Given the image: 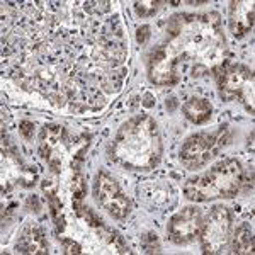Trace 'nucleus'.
<instances>
[{
	"label": "nucleus",
	"instance_id": "13",
	"mask_svg": "<svg viewBox=\"0 0 255 255\" xmlns=\"http://www.w3.org/2000/svg\"><path fill=\"white\" fill-rule=\"evenodd\" d=\"M230 247L233 254L252 255L254 254V232L249 223H242L230 237Z\"/></svg>",
	"mask_w": 255,
	"mask_h": 255
},
{
	"label": "nucleus",
	"instance_id": "4",
	"mask_svg": "<svg viewBox=\"0 0 255 255\" xmlns=\"http://www.w3.org/2000/svg\"><path fill=\"white\" fill-rule=\"evenodd\" d=\"M218 87L223 101H240L254 113V72L245 65L225 61L216 70Z\"/></svg>",
	"mask_w": 255,
	"mask_h": 255
},
{
	"label": "nucleus",
	"instance_id": "18",
	"mask_svg": "<svg viewBox=\"0 0 255 255\" xmlns=\"http://www.w3.org/2000/svg\"><path fill=\"white\" fill-rule=\"evenodd\" d=\"M19 131H20V134H22V138L26 139V141H29V139H32V133H34V125H32L31 121H20Z\"/></svg>",
	"mask_w": 255,
	"mask_h": 255
},
{
	"label": "nucleus",
	"instance_id": "11",
	"mask_svg": "<svg viewBox=\"0 0 255 255\" xmlns=\"http://www.w3.org/2000/svg\"><path fill=\"white\" fill-rule=\"evenodd\" d=\"M17 254H46L48 244L44 238L43 230L36 223H27L22 228L19 235V240L15 244Z\"/></svg>",
	"mask_w": 255,
	"mask_h": 255
},
{
	"label": "nucleus",
	"instance_id": "21",
	"mask_svg": "<svg viewBox=\"0 0 255 255\" xmlns=\"http://www.w3.org/2000/svg\"><path fill=\"white\" fill-rule=\"evenodd\" d=\"M26 209H29V211H34V213H39L41 204H39L38 196H29V197H27V199H26Z\"/></svg>",
	"mask_w": 255,
	"mask_h": 255
},
{
	"label": "nucleus",
	"instance_id": "1",
	"mask_svg": "<svg viewBox=\"0 0 255 255\" xmlns=\"http://www.w3.org/2000/svg\"><path fill=\"white\" fill-rule=\"evenodd\" d=\"M226 39L218 12L175 14L168 20L165 39L148 55V79L155 85H175L191 65L192 75L216 72L225 63Z\"/></svg>",
	"mask_w": 255,
	"mask_h": 255
},
{
	"label": "nucleus",
	"instance_id": "9",
	"mask_svg": "<svg viewBox=\"0 0 255 255\" xmlns=\"http://www.w3.org/2000/svg\"><path fill=\"white\" fill-rule=\"evenodd\" d=\"M65 141V128L60 125H46L39 133V153L46 160L53 172H60L61 155L58 148Z\"/></svg>",
	"mask_w": 255,
	"mask_h": 255
},
{
	"label": "nucleus",
	"instance_id": "15",
	"mask_svg": "<svg viewBox=\"0 0 255 255\" xmlns=\"http://www.w3.org/2000/svg\"><path fill=\"white\" fill-rule=\"evenodd\" d=\"M72 192H73V208L79 209L82 206V201H84V197H85V192H87V189H85V182H84V177H82V174L79 170H77L75 175H73Z\"/></svg>",
	"mask_w": 255,
	"mask_h": 255
},
{
	"label": "nucleus",
	"instance_id": "17",
	"mask_svg": "<svg viewBox=\"0 0 255 255\" xmlns=\"http://www.w3.org/2000/svg\"><path fill=\"white\" fill-rule=\"evenodd\" d=\"M162 2H136L134 3V10L139 17H150L158 10V5Z\"/></svg>",
	"mask_w": 255,
	"mask_h": 255
},
{
	"label": "nucleus",
	"instance_id": "5",
	"mask_svg": "<svg viewBox=\"0 0 255 255\" xmlns=\"http://www.w3.org/2000/svg\"><path fill=\"white\" fill-rule=\"evenodd\" d=\"M226 139H228L226 126H221L213 133H197L194 136L187 138L180 148V162L187 170H197L216 157L221 146H225Z\"/></svg>",
	"mask_w": 255,
	"mask_h": 255
},
{
	"label": "nucleus",
	"instance_id": "19",
	"mask_svg": "<svg viewBox=\"0 0 255 255\" xmlns=\"http://www.w3.org/2000/svg\"><path fill=\"white\" fill-rule=\"evenodd\" d=\"M61 245H63L65 254H80L82 247L77 242L70 240V238H61Z\"/></svg>",
	"mask_w": 255,
	"mask_h": 255
},
{
	"label": "nucleus",
	"instance_id": "2",
	"mask_svg": "<svg viewBox=\"0 0 255 255\" xmlns=\"http://www.w3.org/2000/svg\"><path fill=\"white\" fill-rule=\"evenodd\" d=\"M162 138L157 123L138 114L119 128L109 148L111 160L129 170H151L162 160Z\"/></svg>",
	"mask_w": 255,
	"mask_h": 255
},
{
	"label": "nucleus",
	"instance_id": "10",
	"mask_svg": "<svg viewBox=\"0 0 255 255\" xmlns=\"http://www.w3.org/2000/svg\"><path fill=\"white\" fill-rule=\"evenodd\" d=\"M254 27V2L235 0L230 3V31L235 38H242Z\"/></svg>",
	"mask_w": 255,
	"mask_h": 255
},
{
	"label": "nucleus",
	"instance_id": "7",
	"mask_svg": "<svg viewBox=\"0 0 255 255\" xmlns=\"http://www.w3.org/2000/svg\"><path fill=\"white\" fill-rule=\"evenodd\" d=\"M94 194H96L97 203L116 220H125L129 215V199L125 196L116 180L106 172L97 174L96 184H94Z\"/></svg>",
	"mask_w": 255,
	"mask_h": 255
},
{
	"label": "nucleus",
	"instance_id": "20",
	"mask_svg": "<svg viewBox=\"0 0 255 255\" xmlns=\"http://www.w3.org/2000/svg\"><path fill=\"white\" fill-rule=\"evenodd\" d=\"M150 26H141V27H138V31H136V41L139 44H145L148 39H150Z\"/></svg>",
	"mask_w": 255,
	"mask_h": 255
},
{
	"label": "nucleus",
	"instance_id": "6",
	"mask_svg": "<svg viewBox=\"0 0 255 255\" xmlns=\"http://www.w3.org/2000/svg\"><path fill=\"white\" fill-rule=\"evenodd\" d=\"M233 220L232 213L225 206H215L204 218L201 230V245L204 254H223L230 245Z\"/></svg>",
	"mask_w": 255,
	"mask_h": 255
},
{
	"label": "nucleus",
	"instance_id": "3",
	"mask_svg": "<svg viewBox=\"0 0 255 255\" xmlns=\"http://www.w3.org/2000/svg\"><path fill=\"white\" fill-rule=\"evenodd\" d=\"M244 180V168L235 158H228L215 165L206 174L191 179L184 187L187 199L196 203H204L211 199H230L240 192Z\"/></svg>",
	"mask_w": 255,
	"mask_h": 255
},
{
	"label": "nucleus",
	"instance_id": "8",
	"mask_svg": "<svg viewBox=\"0 0 255 255\" xmlns=\"http://www.w3.org/2000/svg\"><path fill=\"white\" fill-rule=\"evenodd\" d=\"M204 216L197 208H184L170 218L167 225L168 240L175 245H187L197 240L203 230Z\"/></svg>",
	"mask_w": 255,
	"mask_h": 255
},
{
	"label": "nucleus",
	"instance_id": "16",
	"mask_svg": "<svg viewBox=\"0 0 255 255\" xmlns=\"http://www.w3.org/2000/svg\"><path fill=\"white\" fill-rule=\"evenodd\" d=\"M141 247H143V252H146V254L162 252V247H160L158 238L155 233H145V235L141 237Z\"/></svg>",
	"mask_w": 255,
	"mask_h": 255
},
{
	"label": "nucleus",
	"instance_id": "12",
	"mask_svg": "<svg viewBox=\"0 0 255 255\" xmlns=\"http://www.w3.org/2000/svg\"><path fill=\"white\" fill-rule=\"evenodd\" d=\"M182 113H184V116L191 123H194V125H204V123H208L209 118H211L213 108L206 99L192 97L182 106Z\"/></svg>",
	"mask_w": 255,
	"mask_h": 255
},
{
	"label": "nucleus",
	"instance_id": "14",
	"mask_svg": "<svg viewBox=\"0 0 255 255\" xmlns=\"http://www.w3.org/2000/svg\"><path fill=\"white\" fill-rule=\"evenodd\" d=\"M43 191L46 192L49 211H51V216H53V220H55L56 230H58V232H63L65 218H63V211H61V203H60L58 196H56V189H55V186H51V184L44 180V182H43Z\"/></svg>",
	"mask_w": 255,
	"mask_h": 255
}]
</instances>
